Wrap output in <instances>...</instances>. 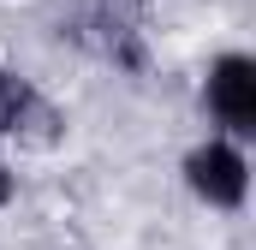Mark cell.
Masks as SVG:
<instances>
[{
	"label": "cell",
	"mask_w": 256,
	"mask_h": 250,
	"mask_svg": "<svg viewBox=\"0 0 256 250\" xmlns=\"http://www.w3.org/2000/svg\"><path fill=\"white\" fill-rule=\"evenodd\" d=\"M0 137H18L30 149H48L66 137V114L36 90V78H24L18 66H0Z\"/></svg>",
	"instance_id": "cell-3"
},
{
	"label": "cell",
	"mask_w": 256,
	"mask_h": 250,
	"mask_svg": "<svg viewBox=\"0 0 256 250\" xmlns=\"http://www.w3.org/2000/svg\"><path fill=\"white\" fill-rule=\"evenodd\" d=\"M202 114H208V125H214V137H226V143H250L256 137V60L244 54V48L208 60Z\"/></svg>",
	"instance_id": "cell-1"
},
{
	"label": "cell",
	"mask_w": 256,
	"mask_h": 250,
	"mask_svg": "<svg viewBox=\"0 0 256 250\" xmlns=\"http://www.w3.org/2000/svg\"><path fill=\"white\" fill-rule=\"evenodd\" d=\"M179 173H185L196 202H208L220 214H238L250 196V155H244V143H226V137H202Z\"/></svg>",
	"instance_id": "cell-2"
},
{
	"label": "cell",
	"mask_w": 256,
	"mask_h": 250,
	"mask_svg": "<svg viewBox=\"0 0 256 250\" xmlns=\"http://www.w3.org/2000/svg\"><path fill=\"white\" fill-rule=\"evenodd\" d=\"M12 196H18V179H12V167H6V161H0V208H6V202H12Z\"/></svg>",
	"instance_id": "cell-4"
}]
</instances>
